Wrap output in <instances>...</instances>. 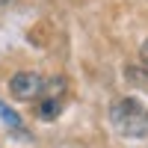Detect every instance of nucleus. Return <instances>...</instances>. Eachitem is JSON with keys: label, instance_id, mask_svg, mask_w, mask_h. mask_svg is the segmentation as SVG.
<instances>
[{"label": "nucleus", "instance_id": "nucleus-6", "mask_svg": "<svg viewBox=\"0 0 148 148\" xmlns=\"http://www.w3.org/2000/svg\"><path fill=\"white\" fill-rule=\"evenodd\" d=\"M139 56H142V62L148 65V39L142 42V47H139Z\"/></svg>", "mask_w": 148, "mask_h": 148}, {"label": "nucleus", "instance_id": "nucleus-2", "mask_svg": "<svg viewBox=\"0 0 148 148\" xmlns=\"http://www.w3.org/2000/svg\"><path fill=\"white\" fill-rule=\"evenodd\" d=\"M42 86H45V77H39L36 71H18L9 80V92L18 101H36L42 95Z\"/></svg>", "mask_w": 148, "mask_h": 148}, {"label": "nucleus", "instance_id": "nucleus-3", "mask_svg": "<svg viewBox=\"0 0 148 148\" xmlns=\"http://www.w3.org/2000/svg\"><path fill=\"white\" fill-rule=\"evenodd\" d=\"M65 92H68V80H65V77H51V80H45L39 98H47V101H62Z\"/></svg>", "mask_w": 148, "mask_h": 148}, {"label": "nucleus", "instance_id": "nucleus-4", "mask_svg": "<svg viewBox=\"0 0 148 148\" xmlns=\"http://www.w3.org/2000/svg\"><path fill=\"white\" fill-rule=\"evenodd\" d=\"M59 110H62V101H47V98H42V104H39V116L51 121V119L59 116Z\"/></svg>", "mask_w": 148, "mask_h": 148}, {"label": "nucleus", "instance_id": "nucleus-1", "mask_svg": "<svg viewBox=\"0 0 148 148\" xmlns=\"http://www.w3.org/2000/svg\"><path fill=\"white\" fill-rule=\"evenodd\" d=\"M110 125L116 133L127 139H145L148 136V110L136 98H116L110 104Z\"/></svg>", "mask_w": 148, "mask_h": 148}, {"label": "nucleus", "instance_id": "nucleus-5", "mask_svg": "<svg viewBox=\"0 0 148 148\" xmlns=\"http://www.w3.org/2000/svg\"><path fill=\"white\" fill-rule=\"evenodd\" d=\"M0 113H3V116H6V125H12V127H15V125H18V116H15V113H12V110H6L3 104H0Z\"/></svg>", "mask_w": 148, "mask_h": 148}, {"label": "nucleus", "instance_id": "nucleus-7", "mask_svg": "<svg viewBox=\"0 0 148 148\" xmlns=\"http://www.w3.org/2000/svg\"><path fill=\"white\" fill-rule=\"evenodd\" d=\"M9 3H12V0H0V6H9Z\"/></svg>", "mask_w": 148, "mask_h": 148}]
</instances>
